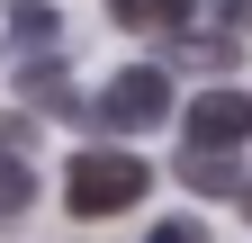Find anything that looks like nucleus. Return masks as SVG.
I'll list each match as a JSON object with an SVG mask.
<instances>
[{
  "label": "nucleus",
  "mask_w": 252,
  "mask_h": 243,
  "mask_svg": "<svg viewBox=\"0 0 252 243\" xmlns=\"http://www.w3.org/2000/svg\"><path fill=\"white\" fill-rule=\"evenodd\" d=\"M153 189V171L135 153H117V144H90V153H72V171H63V207H72L81 225H99V216H126Z\"/></svg>",
  "instance_id": "f257e3e1"
},
{
  "label": "nucleus",
  "mask_w": 252,
  "mask_h": 243,
  "mask_svg": "<svg viewBox=\"0 0 252 243\" xmlns=\"http://www.w3.org/2000/svg\"><path fill=\"white\" fill-rule=\"evenodd\" d=\"M171 117V72L162 63H126V72H108V90H99V126H117V135H153Z\"/></svg>",
  "instance_id": "f03ea898"
},
{
  "label": "nucleus",
  "mask_w": 252,
  "mask_h": 243,
  "mask_svg": "<svg viewBox=\"0 0 252 243\" xmlns=\"http://www.w3.org/2000/svg\"><path fill=\"white\" fill-rule=\"evenodd\" d=\"M180 135H189V153H234V144H252V90H198L180 108Z\"/></svg>",
  "instance_id": "7ed1b4c3"
},
{
  "label": "nucleus",
  "mask_w": 252,
  "mask_h": 243,
  "mask_svg": "<svg viewBox=\"0 0 252 243\" xmlns=\"http://www.w3.org/2000/svg\"><path fill=\"white\" fill-rule=\"evenodd\" d=\"M189 9H198V0H108V18L135 27V36H180Z\"/></svg>",
  "instance_id": "20e7f679"
},
{
  "label": "nucleus",
  "mask_w": 252,
  "mask_h": 243,
  "mask_svg": "<svg viewBox=\"0 0 252 243\" xmlns=\"http://www.w3.org/2000/svg\"><path fill=\"white\" fill-rule=\"evenodd\" d=\"M180 180L207 189V198H243V189H252V171H243L234 153H180Z\"/></svg>",
  "instance_id": "39448f33"
},
{
  "label": "nucleus",
  "mask_w": 252,
  "mask_h": 243,
  "mask_svg": "<svg viewBox=\"0 0 252 243\" xmlns=\"http://www.w3.org/2000/svg\"><path fill=\"white\" fill-rule=\"evenodd\" d=\"M18 207H36V162L0 153V216H18Z\"/></svg>",
  "instance_id": "423d86ee"
},
{
  "label": "nucleus",
  "mask_w": 252,
  "mask_h": 243,
  "mask_svg": "<svg viewBox=\"0 0 252 243\" xmlns=\"http://www.w3.org/2000/svg\"><path fill=\"white\" fill-rule=\"evenodd\" d=\"M9 36L18 45H45L54 36V9H45V0H18V9H9Z\"/></svg>",
  "instance_id": "0eeeda50"
},
{
  "label": "nucleus",
  "mask_w": 252,
  "mask_h": 243,
  "mask_svg": "<svg viewBox=\"0 0 252 243\" xmlns=\"http://www.w3.org/2000/svg\"><path fill=\"white\" fill-rule=\"evenodd\" d=\"M18 90H27V99H45V108H63V99H72L54 63H18Z\"/></svg>",
  "instance_id": "6e6552de"
},
{
  "label": "nucleus",
  "mask_w": 252,
  "mask_h": 243,
  "mask_svg": "<svg viewBox=\"0 0 252 243\" xmlns=\"http://www.w3.org/2000/svg\"><path fill=\"white\" fill-rule=\"evenodd\" d=\"M171 63H189V72H225L234 45H225V36H207V45H171Z\"/></svg>",
  "instance_id": "1a4fd4ad"
},
{
  "label": "nucleus",
  "mask_w": 252,
  "mask_h": 243,
  "mask_svg": "<svg viewBox=\"0 0 252 243\" xmlns=\"http://www.w3.org/2000/svg\"><path fill=\"white\" fill-rule=\"evenodd\" d=\"M153 243H207V234H198V225L180 216V225H162V234H153Z\"/></svg>",
  "instance_id": "9d476101"
},
{
  "label": "nucleus",
  "mask_w": 252,
  "mask_h": 243,
  "mask_svg": "<svg viewBox=\"0 0 252 243\" xmlns=\"http://www.w3.org/2000/svg\"><path fill=\"white\" fill-rule=\"evenodd\" d=\"M225 27H234V36H243V27H252V0H225Z\"/></svg>",
  "instance_id": "9b49d317"
},
{
  "label": "nucleus",
  "mask_w": 252,
  "mask_h": 243,
  "mask_svg": "<svg viewBox=\"0 0 252 243\" xmlns=\"http://www.w3.org/2000/svg\"><path fill=\"white\" fill-rule=\"evenodd\" d=\"M243 216H252V189H243Z\"/></svg>",
  "instance_id": "f8f14e48"
}]
</instances>
